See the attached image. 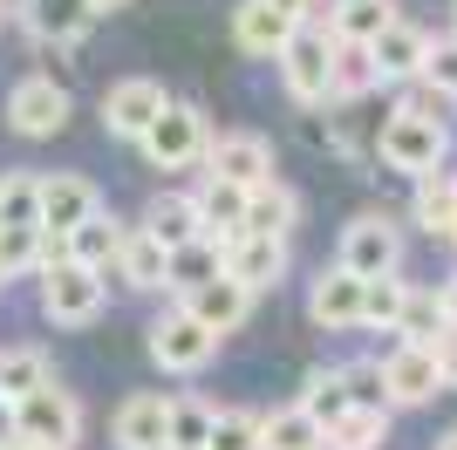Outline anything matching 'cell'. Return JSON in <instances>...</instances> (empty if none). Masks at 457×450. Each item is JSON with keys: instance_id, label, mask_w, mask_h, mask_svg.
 <instances>
[{"instance_id": "6da1fadb", "label": "cell", "mask_w": 457, "mask_h": 450, "mask_svg": "<svg viewBox=\"0 0 457 450\" xmlns=\"http://www.w3.org/2000/svg\"><path fill=\"white\" fill-rule=\"evenodd\" d=\"M273 62H280V82L294 103H328V82H335V35H328V21H301L280 41Z\"/></svg>"}, {"instance_id": "7a4b0ae2", "label": "cell", "mask_w": 457, "mask_h": 450, "mask_svg": "<svg viewBox=\"0 0 457 450\" xmlns=\"http://www.w3.org/2000/svg\"><path fill=\"white\" fill-rule=\"evenodd\" d=\"M382 164L389 171H410V178H423V171L444 164V150H451V137H444V116H417V110H396L389 123H382L376 137Z\"/></svg>"}, {"instance_id": "3957f363", "label": "cell", "mask_w": 457, "mask_h": 450, "mask_svg": "<svg viewBox=\"0 0 457 450\" xmlns=\"http://www.w3.org/2000/svg\"><path fill=\"white\" fill-rule=\"evenodd\" d=\"M41 314L55 328H82V321L103 314V273L82 260H55L41 266Z\"/></svg>"}, {"instance_id": "277c9868", "label": "cell", "mask_w": 457, "mask_h": 450, "mask_svg": "<svg viewBox=\"0 0 457 450\" xmlns=\"http://www.w3.org/2000/svg\"><path fill=\"white\" fill-rule=\"evenodd\" d=\"M14 430L28 437V444H41V450H76L82 410H76V396H69V389L41 382V389H28V396L14 403Z\"/></svg>"}, {"instance_id": "5b68a950", "label": "cell", "mask_w": 457, "mask_h": 450, "mask_svg": "<svg viewBox=\"0 0 457 450\" xmlns=\"http://www.w3.org/2000/svg\"><path fill=\"white\" fill-rule=\"evenodd\" d=\"M212 348H219V335H212L191 307H171L164 321H151V362H157V369L191 375V369H205V362H212Z\"/></svg>"}, {"instance_id": "8992f818", "label": "cell", "mask_w": 457, "mask_h": 450, "mask_svg": "<svg viewBox=\"0 0 457 450\" xmlns=\"http://www.w3.org/2000/svg\"><path fill=\"white\" fill-rule=\"evenodd\" d=\"M137 144H144V157H151L157 171L198 164V157H205V116L191 110V103H164V110H157V123L137 137Z\"/></svg>"}, {"instance_id": "52a82bcc", "label": "cell", "mask_w": 457, "mask_h": 450, "mask_svg": "<svg viewBox=\"0 0 457 450\" xmlns=\"http://www.w3.org/2000/svg\"><path fill=\"white\" fill-rule=\"evenodd\" d=\"M342 266H348V273H362V280H369V273H396V266H403V232L382 219V212H362V219L342 232Z\"/></svg>"}, {"instance_id": "ba28073f", "label": "cell", "mask_w": 457, "mask_h": 450, "mask_svg": "<svg viewBox=\"0 0 457 450\" xmlns=\"http://www.w3.org/2000/svg\"><path fill=\"white\" fill-rule=\"evenodd\" d=\"M7 123H14L21 137H55L62 123H69V89H62L55 75H28V82H14V96H7Z\"/></svg>"}, {"instance_id": "9c48e42d", "label": "cell", "mask_w": 457, "mask_h": 450, "mask_svg": "<svg viewBox=\"0 0 457 450\" xmlns=\"http://www.w3.org/2000/svg\"><path fill=\"white\" fill-rule=\"evenodd\" d=\"M164 103H171V96L157 89L151 75H130V82H116V89L103 96V130H110V137H130V144H137V137L157 123V110H164Z\"/></svg>"}, {"instance_id": "30bf717a", "label": "cell", "mask_w": 457, "mask_h": 450, "mask_svg": "<svg viewBox=\"0 0 457 450\" xmlns=\"http://www.w3.org/2000/svg\"><path fill=\"white\" fill-rule=\"evenodd\" d=\"M382 382H389V403H430L444 396V369L430 341H403L396 355L382 362Z\"/></svg>"}, {"instance_id": "8fae6325", "label": "cell", "mask_w": 457, "mask_h": 450, "mask_svg": "<svg viewBox=\"0 0 457 450\" xmlns=\"http://www.w3.org/2000/svg\"><path fill=\"white\" fill-rule=\"evenodd\" d=\"M185 307L198 321H205L212 335H226V328H239V321L253 314V287L246 280H232L226 266L212 273V280H198V287H185Z\"/></svg>"}, {"instance_id": "7c38bea8", "label": "cell", "mask_w": 457, "mask_h": 450, "mask_svg": "<svg viewBox=\"0 0 457 450\" xmlns=\"http://www.w3.org/2000/svg\"><path fill=\"white\" fill-rule=\"evenodd\" d=\"M423 55H430V35H423V28H410V21H389V28L369 41L376 82H410V75H423Z\"/></svg>"}, {"instance_id": "4fadbf2b", "label": "cell", "mask_w": 457, "mask_h": 450, "mask_svg": "<svg viewBox=\"0 0 457 450\" xmlns=\"http://www.w3.org/2000/svg\"><path fill=\"white\" fill-rule=\"evenodd\" d=\"M226 273H232V280H246L253 294L273 287L287 273V239H273V232H239V239L226 246Z\"/></svg>"}, {"instance_id": "5bb4252c", "label": "cell", "mask_w": 457, "mask_h": 450, "mask_svg": "<svg viewBox=\"0 0 457 450\" xmlns=\"http://www.w3.org/2000/svg\"><path fill=\"white\" fill-rule=\"evenodd\" d=\"M21 21H28V35H35V41L69 48V41L89 35L96 7H89V0H21Z\"/></svg>"}, {"instance_id": "9a60e30c", "label": "cell", "mask_w": 457, "mask_h": 450, "mask_svg": "<svg viewBox=\"0 0 457 450\" xmlns=\"http://www.w3.org/2000/svg\"><path fill=\"white\" fill-rule=\"evenodd\" d=\"M205 164H212V178H232V185H267L273 178V150L260 144V137H219V144H205Z\"/></svg>"}, {"instance_id": "2e32d148", "label": "cell", "mask_w": 457, "mask_h": 450, "mask_svg": "<svg viewBox=\"0 0 457 450\" xmlns=\"http://www.w3.org/2000/svg\"><path fill=\"white\" fill-rule=\"evenodd\" d=\"M116 444L123 450H164L171 444V396H130L116 410Z\"/></svg>"}, {"instance_id": "e0dca14e", "label": "cell", "mask_w": 457, "mask_h": 450, "mask_svg": "<svg viewBox=\"0 0 457 450\" xmlns=\"http://www.w3.org/2000/svg\"><path fill=\"white\" fill-rule=\"evenodd\" d=\"M307 314L321 328H362V273H348V266L321 273L314 294H307Z\"/></svg>"}, {"instance_id": "ac0fdd59", "label": "cell", "mask_w": 457, "mask_h": 450, "mask_svg": "<svg viewBox=\"0 0 457 450\" xmlns=\"http://www.w3.org/2000/svg\"><path fill=\"white\" fill-rule=\"evenodd\" d=\"M89 212H96V185L89 178H76V171L41 178V225H48V232H76Z\"/></svg>"}, {"instance_id": "d6986e66", "label": "cell", "mask_w": 457, "mask_h": 450, "mask_svg": "<svg viewBox=\"0 0 457 450\" xmlns=\"http://www.w3.org/2000/svg\"><path fill=\"white\" fill-rule=\"evenodd\" d=\"M287 35H294V21H287L273 0H239V14H232V41H239L246 55H280Z\"/></svg>"}, {"instance_id": "ffe728a7", "label": "cell", "mask_w": 457, "mask_h": 450, "mask_svg": "<svg viewBox=\"0 0 457 450\" xmlns=\"http://www.w3.org/2000/svg\"><path fill=\"white\" fill-rule=\"evenodd\" d=\"M198 219H205L212 239H239V225H246V185H232V178H212L205 171V191H198Z\"/></svg>"}, {"instance_id": "44dd1931", "label": "cell", "mask_w": 457, "mask_h": 450, "mask_svg": "<svg viewBox=\"0 0 457 450\" xmlns=\"http://www.w3.org/2000/svg\"><path fill=\"white\" fill-rule=\"evenodd\" d=\"M123 232H130V225L103 219V205H96L89 219H82L76 232H62V239H69V260L96 266V273H110V266H116V253H123Z\"/></svg>"}, {"instance_id": "7402d4cb", "label": "cell", "mask_w": 457, "mask_h": 450, "mask_svg": "<svg viewBox=\"0 0 457 450\" xmlns=\"http://www.w3.org/2000/svg\"><path fill=\"white\" fill-rule=\"evenodd\" d=\"M116 273L130 287H171V253H164L144 225H130V232H123V253H116Z\"/></svg>"}, {"instance_id": "603a6c76", "label": "cell", "mask_w": 457, "mask_h": 450, "mask_svg": "<svg viewBox=\"0 0 457 450\" xmlns=\"http://www.w3.org/2000/svg\"><path fill=\"white\" fill-rule=\"evenodd\" d=\"M144 232H151L164 253L185 239H198L205 232V219H198V198H178V191H164V198H151V212H144Z\"/></svg>"}, {"instance_id": "cb8c5ba5", "label": "cell", "mask_w": 457, "mask_h": 450, "mask_svg": "<svg viewBox=\"0 0 457 450\" xmlns=\"http://www.w3.org/2000/svg\"><path fill=\"white\" fill-rule=\"evenodd\" d=\"M396 21V0H328V35L335 41H376Z\"/></svg>"}, {"instance_id": "d4e9b609", "label": "cell", "mask_w": 457, "mask_h": 450, "mask_svg": "<svg viewBox=\"0 0 457 450\" xmlns=\"http://www.w3.org/2000/svg\"><path fill=\"white\" fill-rule=\"evenodd\" d=\"M260 450H328V430L294 403V410L260 416Z\"/></svg>"}, {"instance_id": "484cf974", "label": "cell", "mask_w": 457, "mask_h": 450, "mask_svg": "<svg viewBox=\"0 0 457 450\" xmlns=\"http://www.w3.org/2000/svg\"><path fill=\"white\" fill-rule=\"evenodd\" d=\"M294 212H301V198L267 178V185H253V191H246V225H239V232H273V239H287Z\"/></svg>"}, {"instance_id": "4316f807", "label": "cell", "mask_w": 457, "mask_h": 450, "mask_svg": "<svg viewBox=\"0 0 457 450\" xmlns=\"http://www.w3.org/2000/svg\"><path fill=\"white\" fill-rule=\"evenodd\" d=\"M219 266H226V239H212V232L171 246V287H178V294H185V287H198V280H212Z\"/></svg>"}, {"instance_id": "83f0119b", "label": "cell", "mask_w": 457, "mask_h": 450, "mask_svg": "<svg viewBox=\"0 0 457 450\" xmlns=\"http://www.w3.org/2000/svg\"><path fill=\"white\" fill-rule=\"evenodd\" d=\"M382 437H389V410H369V403H355L342 423H328V450H376Z\"/></svg>"}, {"instance_id": "f1b7e54d", "label": "cell", "mask_w": 457, "mask_h": 450, "mask_svg": "<svg viewBox=\"0 0 457 450\" xmlns=\"http://www.w3.org/2000/svg\"><path fill=\"white\" fill-rule=\"evenodd\" d=\"M403 300H410V287H403L396 273H369L362 280V328H389V335H396Z\"/></svg>"}, {"instance_id": "f546056e", "label": "cell", "mask_w": 457, "mask_h": 450, "mask_svg": "<svg viewBox=\"0 0 457 450\" xmlns=\"http://www.w3.org/2000/svg\"><path fill=\"white\" fill-rule=\"evenodd\" d=\"M301 410L314 416L321 430H328V423H342V416L355 410V396H348V375H342V369H335V375H307V396H301Z\"/></svg>"}, {"instance_id": "4dcf8cb0", "label": "cell", "mask_w": 457, "mask_h": 450, "mask_svg": "<svg viewBox=\"0 0 457 450\" xmlns=\"http://www.w3.org/2000/svg\"><path fill=\"white\" fill-rule=\"evenodd\" d=\"M48 382V355L41 348H0V396L7 403H21L28 389H41Z\"/></svg>"}, {"instance_id": "1f68e13d", "label": "cell", "mask_w": 457, "mask_h": 450, "mask_svg": "<svg viewBox=\"0 0 457 450\" xmlns=\"http://www.w3.org/2000/svg\"><path fill=\"white\" fill-rule=\"evenodd\" d=\"M362 89H376L369 41H335V82H328V96H362Z\"/></svg>"}, {"instance_id": "d6a6232c", "label": "cell", "mask_w": 457, "mask_h": 450, "mask_svg": "<svg viewBox=\"0 0 457 450\" xmlns=\"http://www.w3.org/2000/svg\"><path fill=\"white\" fill-rule=\"evenodd\" d=\"M0 225H41V178H28V171L0 178Z\"/></svg>"}, {"instance_id": "836d02e7", "label": "cell", "mask_w": 457, "mask_h": 450, "mask_svg": "<svg viewBox=\"0 0 457 450\" xmlns=\"http://www.w3.org/2000/svg\"><path fill=\"white\" fill-rule=\"evenodd\" d=\"M451 219H457V185H451V178H437V171H423L417 225H430V232H451Z\"/></svg>"}, {"instance_id": "e575fe53", "label": "cell", "mask_w": 457, "mask_h": 450, "mask_svg": "<svg viewBox=\"0 0 457 450\" xmlns=\"http://www.w3.org/2000/svg\"><path fill=\"white\" fill-rule=\"evenodd\" d=\"M205 450H260V416L253 410H212Z\"/></svg>"}, {"instance_id": "d590c367", "label": "cell", "mask_w": 457, "mask_h": 450, "mask_svg": "<svg viewBox=\"0 0 457 450\" xmlns=\"http://www.w3.org/2000/svg\"><path fill=\"white\" fill-rule=\"evenodd\" d=\"M444 294H410L403 300V321H396V335L403 341H437V328H444Z\"/></svg>"}, {"instance_id": "8d00e7d4", "label": "cell", "mask_w": 457, "mask_h": 450, "mask_svg": "<svg viewBox=\"0 0 457 450\" xmlns=\"http://www.w3.org/2000/svg\"><path fill=\"white\" fill-rule=\"evenodd\" d=\"M212 437V410L205 403H171V444L164 450H198Z\"/></svg>"}, {"instance_id": "74e56055", "label": "cell", "mask_w": 457, "mask_h": 450, "mask_svg": "<svg viewBox=\"0 0 457 450\" xmlns=\"http://www.w3.org/2000/svg\"><path fill=\"white\" fill-rule=\"evenodd\" d=\"M348 375V396L355 403H369V410H389V382H382V362H355V369H342Z\"/></svg>"}, {"instance_id": "f35d334b", "label": "cell", "mask_w": 457, "mask_h": 450, "mask_svg": "<svg viewBox=\"0 0 457 450\" xmlns=\"http://www.w3.org/2000/svg\"><path fill=\"white\" fill-rule=\"evenodd\" d=\"M423 82H437L444 96H457V41H430V55H423Z\"/></svg>"}, {"instance_id": "ab89813d", "label": "cell", "mask_w": 457, "mask_h": 450, "mask_svg": "<svg viewBox=\"0 0 457 450\" xmlns=\"http://www.w3.org/2000/svg\"><path fill=\"white\" fill-rule=\"evenodd\" d=\"M430 348H437V369H444V389H457V321H444V328H437V341H430Z\"/></svg>"}, {"instance_id": "60d3db41", "label": "cell", "mask_w": 457, "mask_h": 450, "mask_svg": "<svg viewBox=\"0 0 457 450\" xmlns=\"http://www.w3.org/2000/svg\"><path fill=\"white\" fill-rule=\"evenodd\" d=\"M273 7H280V14L301 28V21H314V7H321V0H273Z\"/></svg>"}, {"instance_id": "b9f144b4", "label": "cell", "mask_w": 457, "mask_h": 450, "mask_svg": "<svg viewBox=\"0 0 457 450\" xmlns=\"http://www.w3.org/2000/svg\"><path fill=\"white\" fill-rule=\"evenodd\" d=\"M0 450H41V444H28L21 430H7V437H0Z\"/></svg>"}, {"instance_id": "7bdbcfd3", "label": "cell", "mask_w": 457, "mask_h": 450, "mask_svg": "<svg viewBox=\"0 0 457 450\" xmlns=\"http://www.w3.org/2000/svg\"><path fill=\"white\" fill-rule=\"evenodd\" d=\"M444 314L457 321V280H444Z\"/></svg>"}, {"instance_id": "ee69618b", "label": "cell", "mask_w": 457, "mask_h": 450, "mask_svg": "<svg viewBox=\"0 0 457 450\" xmlns=\"http://www.w3.org/2000/svg\"><path fill=\"white\" fill-rule=\"evenodd\" d=\"M14 430V403H7V396H0V437Z\"/></svg>"}, {"instance_id": "f6af8a7d", "label": "cell", "mask_w": 457, "mask_h": 450, "mask_svg": "<svg viewBox=\"0 0 457 450\" xmlns=\"http://www.w3.org/2000/svg\"><path fill=\"white\" fill-rule=\"evenodd\" d=\"M437 450H457V430H444V437H437Z\"/></svg>"}, {"instance_id": "bcb514c9", "label": "cell", "mask_w": 457, "mask_h": 450, "mask_svg": "<svg viewBox=\"0 0 457 450\" xmlns=\"http://www.w3.org/2000/svg\"><path fill=\"white\" fill-rule=\"evenodd\" d=\"M89 7H96V14H110V7H123V0H89Z\"/></svg>"}, {"instance_id": "7dc6e473", "label": "cell", "mask_w": 457, "mask_h": 450, "mask_svg": "<svg viewBox=\"0 0 457 450\" xmlns=\"http://www.w3.org/2000/svg\"><path fill=\"white\" fill-rule=\"evenodd\" d=\"M444 239H457V219H451V232H444Z\"/></svg>"}, {"instance_id": "c3c4849f", "label": "cell", "mask_w": 457, "mask_h": 450, "mask_svg": "<svg viewBox=\"0 0 457 450\" xmlns=\"http://www.w3.org/2000/svg\"><path fill=\"white\" fill-rule=\"evenodd\" d=\"M0 14H7V7H0Z\"/></svg>"}, {"instance_id": "681fc988", "label": "cell", "mask_w": 457, "mask_h": 450, "mask_svg": "<svg viewBox=\"0 0 457 450\" xmlns=\"http://www.w3.org/2000/svg\"><path fill=\"white\" fill-rule=\"evenodd\" d=\"M198 450H205V444H198Z\"/></svg>"}]
</instances>
